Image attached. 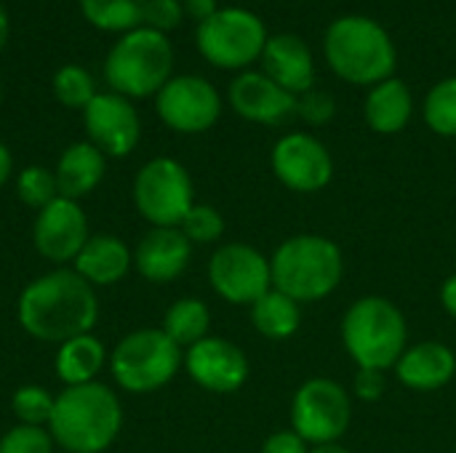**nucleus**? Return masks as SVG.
I'll return each mask as SVG.
<instances>
[{"instance_id":"1","label":"nucleus","mask_w":456,"mask_h":453,"mask_svg":"<svg viewBox=\"0 0 456 453\" xmlns=\"http://www.w3.org/2000/svg\"><path fill=\"white\" fill-rule=\"evenodd\" d=\"M16 315L21 328L40 339L64 344L91 334L99 318L96 291L75 270H53L35 278L19 296Z\"/></svg>"},{"instance_id":"2","label":"nucleus","mask_w":456,"mask_h":453,"mask_svg":"<svg viewBox=\"0 0 456 453\" xmlns=\"http://www.w3.org/2000/svg\"><path fill=\"white\" fill-rule=\"evenodd\" d=\"M123 427L118 395L102 382L64 387L53 400L48 433L67 453L107 451Z\"/></svg>"},{"instance_id":"3","label":"nucleus","mask_w":456,"mask_h":453,"mask_svg":"<svg viewBox=\"0 0 456 453\" xmlns=\"http://www.w3.org/2000/svg\"><path fill=\"white\" fill-rule=\"evenodd\" d=\"M323 53L337 77L353 85H377L393 77L398 53L387 29L361 13L339 16L323 35Z\"/></svg>"},{"instance_id":"4","label":"nucleus","mask_w":456,"mask_h":453,"mask_svg":"<svg viewBox=\"0 0 456 453\" xmlns=\"http://www.w3.org/2000/svg\"><path fill=\"white\" fill-rule=\"evenodd\" d=\"M273 288L299 304L321 302L337 291L345 259L334 240L323 235H294L270 256Z\"/></svg>"},{"instance_id":"5","label":"nucleus","mask_w":456,"mask_h":453,"mask_svg":"<svg viewBox=\"0 0 456 453\" xmlns=\"http://www.w3.org/2000/svg\"><path fill=\"white\" fill-rule=\"evenodd\" d=\"M171 40L150 27H136L120 35L104 59V77L110 88L126 99L158 96V91L171 80Z\"/></svg>"},{"instance_id":"6","label":"nucleus","mask_w":456,"mask_h":453,"mask_svg":"<svg viewBox=\"0 0 456 453\" xmlns=\"http://www.w3.org/2000/svg\"><path fill=\"white\" fill-rule=\"evenodd\" d=\"M342 342L358 368H395L409 342L406 318L390 299L363 296L345 312Z\"/></svg>"},{"instance_id":"7","label":"nucleus","mask_w":456,"mask_h":453,"mask_svg":"<svg viewBox=\"0 0 456 453\" xmlns=\"http://www.w3.org/2000/svg\"><path fill=\"white\" fill-rule=\"evenodd\" d=\"M182 347L163 328H139L118 342L110 371L118 387L134 395L166 387L182 368Z\"/></svg>"},{"instance_id":"8","label":"nucleus","mask_w":456,"mask_h":453,"mask_svg":"<svg viewBox=\"0 0 456 453\" xmlns=\"http://www.w3.org/2000/svg\"><path fill=\"white\" fill-rule=\"evenodd\" d=\"M265 21L240 5L219 8L211 19L198 24L195 43L200 56L219 69H243L262 59L267 45Z\"/></svg>"},{"instance_id":"9","label":"nucleus","mask_w":456,"mask_h":453,"mask_svg":"<svg viewBox=\"0 0 456 453\" xmlns=\"http://www.w3.org/2000/svg\"><path fill=\"white\" fill-rule=\"evenodd\" d=\"M134 203L152 227H179L195 206L187 168L174 158H152L134 179Z\"/></svg>"},{"instance_id":"10","label":"nucleus","mask_w":456,"mask_h":453,"mask_svg":"<svg viewBox=\"0 0 456 453\" xmlns=\"http://www.w3.org/2000/svg\"><path fill=\"white\" fill-rule=\"evenodd\" d=\"M353 419V406H350V392L326 376L307 379L291 403V425L299 438L310 446H326L337 443Z\"/></svg>"},{"instance_id":"11","label":"nucleus","mask_w":456,"mask_h":453,"mask_svg":"<svg viewBox=\"0 0 456 453\" xmlns=\"http://www.w3.org/2000/svg\"><path fill=\"white\" fill-rule=\"evenodd\" d=\"M155 109L171 131L203 133L222 115V96L200 75H176L158 91Z\"/></svg>"},{"instance_id":"12","label":"nucleus","mask_w":456,"mask_h":453,"mask_svg":"<svg viewBox=\"0 0 456 453\" xmlns=\"http://www.w3.org/2000/svg\"><path fill=\"white\" fill-rule=\"evenodd\" d=\"M211 288L230 304H254L273 288L270 259L246 243L222 246L208 262Z\"/></svg>"},{"instance_id":"13","label":"nucleus","mask_w":456,"mask_h":453,"mask_svg":"<svg viewBox=\"0 0 456 453\" xmlns=\"http://www.w3.org/2000/svg\"><path fill=\"white\" fill-rule=\"evenodd\" d=\"M270 160L278 182L294 192H318L334 176V160L326 144L302 131L281 136Z\"/></svg>"},{"instance_id":"14","label":"nucleus","mask_w":456,"mask_h":453,"mask_svg":"<svg viewBox=\"0 0 456 453\" xmlns=\"http://www.w3.org/2000/svg\"><path fill=\"white\" fill-rule=\"evenodd\" d=\"M88 238L91 235H88L86 211L80 208L77 200H69L61 195L45 208H40L32 224L35 251L53 264L75 262L83 246L88 243Z\"/></svg>"},{"instance_id":"15","label":"nucleus","mask_w":456,"mask_h":453,"mask_svg":"<svg viewBox=\"0 0 456 453\" xmlns=\"http://www.w3.org/2000/svg\"><path fill=\"white\" fill-rule=\"evenodd\" d=\"M83 123L88 142L99 147L107 158H126L136 150L142 136L139 112L131 99L110 91L96 93L94 101L83 109Z\"/></svg>"},{"instance_id":"16","label":"nucleus","mask_w":456,"mask_h":453,"mask_svg":"<svg viewBox=\"0 0 456 453\" xmlns=\"http://www.w3.org/2000/svg\"><path fill=\"white\" fill-rule=\"evenodd\" d=\"M184 368L190 379L216 395H230L240 390L248 379V358L238 344L219 336H206L187 347Z\"/></svg>"},{"instance_id":"17","label":"nucleus","mask_w":456,"mask_h":453,"mask_svg":"<svg viewBox=\"0 0 456 453\" xmlns=\"http://www.w3.org/2000/svg\"><path fill=\"white\" fill-rule=\"evenodd\" d=\"M227 96L243 120L262 125H278L297 109V96H291L265 72H240L230 83Z\"/></svg>"},{"instance_id":"18","label":"nucleus","mask_w":456,"mask_h":453,"mask_svg":"<svg viewBox=\"0 0 456 453\" xmlns=\"http://www.w3.org/2000/svg\"><path fill=\"white\" fill-rule=\"evenodd\" d=\"M262 72L286 88L291 96H302L313 88L315 80V61L310 45L294 32H278L267 37L262 51Z\"/></svg>"},{"instance_id":"19","label":"nucleus","mask_w":456,"mask_h":453,"mask_svg":"<svg viewBox=\"0 0 456 453\" xmlns=\"http://www.w3.org/2000/svg\"><path fill=\"white\" fill-rule=\"evenodd\" d=\"M192 256V243L179 227H152L134 251L136 272L150 283L176 280Z\"/></svg>"},{"instance_id":"20","label":"nucleus","mask_w":456,"mask_h":453,"mask_svg":"<svg viewBox=\"0 0 456 453\" xmlns=\"http://www.w3.org/2000/svg\"><path fill=\"white\" fill-rule=\"evenodd\" d=\"M456 374L454 350L444 342H419L406 347L395 363V376L414 392H433L446 387Z\"/></svg>"},{"instance_id":"21","label":"nucleus","mask_w":456,"mask_h":453,"mask_svg":"<svg viewBox=\"0 0 456 453\" xmlns=\"http://www.w3.org/2000/svg\"><path fill=\"white\" fill-rule=\"evenodd\" d=\"M134 264L131 248L118 235H91L77 259L72 262V270L96 286H115L120 283Z\"/></svg>"},{"instance_id":"22","label":"nucleus","mask_w":456,"mask_h":453,"mask_svg":"<svg viewBox=\"0 0 456 453\" xmlns=\"http://www.w3.org/2000/svg\"><path fill=\"white\" fill-rule=\"evenodd\" d=\"M107 171V155L94 147L91 142H75L69 144L59 163H56V184H59V195L69 198V200H80L86 195H91L99 182L104 179Z\"/></svg>"},{"instance_id":"23","label":"nucleus","mask_w":456,"mask_h":453,"mask_svg":"<svg viewBox=\"0 0 456 453\" xmlns=\"http://www.w3.org/2000/svg\"><path fill=\"white\" fill-rule=\"evenodd\" d=\"M411 115H414V96L401 77H387L371 85L363 104V117L371 131L385 136L401 133L409 125Z\"/></svg>"},{"instance_id":"24","label":"nucleus","mask_w":456,"mask_h":453,"mask_svg":"<svg viewBox=\"0 0 456 453\" xmlns=\"http://www.w3.org/2000/svg\"><path fill=\"white\" fill-rule=\"evenodd\" d=\"M104 363H107L104 344L94 334H83V336H75V339L59 344L53 368L64 387H77V384L96 382Z\"/></svg>"},{"instance_id":"25","label":"nucleus","mask_w":456,"mask_h":453,"mask_svg":"<svg viewBox=\"0 0 456 453\" xmlns=\"http://www.w3.org/2000/svg\"><path fill=\"white\" fill-rule=\"evenodd\" d=\"M251 323L265 339H289L302 323L299 302L281 294L278 288H270L262 299L251 304Z\"/></svg>"},{"instance_id":"26","label":"nucleus","mask_w":456,"mask_h":453,"mask_svg":"<svg viewBox=\"0 0 456 453\" xmlns=\"http://www.w3.org/2000/svg\"><path fill=\"white\" fill-rule=\"evenodd\" d=\"M208 326H211V312L200 299H179L166 310L163 318V331L179 344V347H192L200 339L208 336Z\"/></svg>"},{"instance_id":"27","label":"nucleus","mask_w":456,"mask_h":453,"mask_svg":"<svg viewBox=\"0 0 456 453\" xmlns=\"http://www.w3.org/2000/svg\"><path fill=\"white\" fill-rule=\"evenodd\" d=\"M147 0H80L88 24L104 32H131L144 24Z\"/></svg>"},{"instance_id":"28","label":"nucleus","mask_w":456,"mask_h":453,"mask_svg":"<svg viewBox=\"0 0 456 453\" xmlns=\"http://www.w3.org/2000/svg\"><path fill=\"white\" fill-rule=\"evenodd\" d=\"M425 123L438 136H456V75L436 83L422 107Z\"/></svg>"},{"instance_id":"29","label":"nucleus","mask_w":456,"mask_h":453,"mask_svg":"<svg viewBox=\"0 0 456 453\" xmlns=\"http://www.w3.org/2000/svg\"><path fill=\"white\" fill-rule=\"evenodd\" d=\"M96 85L88 69L77 67V64H67L61 69H56L53 75V96L69 107V109H86L94 96H96Z\"/></svg>"},{"instance_id":"30","label":"nucleus","mask_w":456,"mask_h":453,"mask_svg":"<svg viewBox=\"0 0 456 453\" xmlns=\"http://www.w3.org/2000/svg\"><path fill=\"white\" fill-rule=\"evenodd\" d=\"M53 400H56V395H51L48 390H43L37 384H24L21 390L13 392L11 411H13V417H16L19 425H27V427H48L51 414H53Z\"/></svg>"},{"instance_id":"31","label":"nucleus","mask_w":456,"mask_h":453,"mask_svg":"<svg viewBox=\"0 0 456 453\" xmlns=\"http://www.w3.org/2000/svg\"><path fill=\"white\" fill-rule=\"evenodd\" d=\"M16 192L21 198V203H27L29 208H45L48 203H53L59 198V184H56V174L43 168V166H27L19 171L16 179Z\"/></svg>"},{"instance_id":"32","label":"nucleus","mask_w":456,"mask_h":453,"mask_svg":"<svg viewBox=\"0 0 456 453\" xmlns=\"http://www.w3.org/2000/svg\"><path fill=\"white\" fill-rule=\"evenodd\" d=\"M179 230L190 243H214L224 232V219L214 206H192L190 214L182 219Z\"/></svg>"},{"instance_id":"33","label":"nucleus","mask_w":456,"mask_h":453,"mask_svg":"<svg viewBox=\"0 0 456 453\" xmlns=\"http://www.w3.org/2000/svg\"><path fill=\"white\" fill-rule=\"evenodd\" d=\"M48 427L16 425L0 438V453H56Z\"/></svg>"},{"instance_id":"34","label":"nucleus","mask_w":456,"mask_h":453,"mask_svg":"<svg viewBox=\"0 0 456 453\" xmlns=\"http://www.w3.org/2000/svg\"><path fill=\"white\" fill-rule=\"evenodd\" d=\"M337 112V104H334V96L321 91V88H310L307 93L297 96V109L294 115H299L305 123L310 125H323L334 117Z\"/></svg>"},{"instance_id":"35","label":"nucleus","mask_w":456,"mask_h":453,"mask_svg":"<svg viewBox=\"0 0 456 453\" xmlns=\"http://www.w3.org/2000/svg\"><path fill=\"white\" fill-rule=\"evenodd\" d=\"M184 19V5L179 0H147L144 5V24L155 32H171L182 24Z\"/></svg>"},{"instance_id":"36","label":"nucleus","mask_w":456,"mask_h":453,"mask_svg":"<svg viewBox=\"0 0 456 453\" xmlns=\"http://www.w3.org/2000/svg\"><path fill=\"white\" fill-rule=\"evenodd\" d=\"M353 392L361 400H379L385 395V371L377 368H358L353 379Z\"/></svg>"},{"instance_id":"37","label":"nucleus","mask_w":456,"mask_h":453,"mask_svg":"<svg viewBox=\"0 0 456 453\" xmlns=\"http://www.w3.org/2000/svg\"><path fill=\"white\" fill-rule=\"evenodd\" d=\"M262 453H310V449L294 430H278L265 441Z\"/></svg>"},{"instance_id":"38","label":"nucleus","mask_w":456,"mask_h":453,"mask_svg":"<svg viewBox=\"0 0 456 453\" xmlns=\"http://www.w3.org/2000/svg\"><path fill=\"white\" fill-rule=\"evenodd\" d=\"M182 5H184V16L195 19L198 24H203L206 19H211L219 11L216 0H182Z\"/></svg>"},{"instance_id":"39","label":"nucleus","mask_w":456,"mask_h":453,"mask_svg":"<svg viewBox=\"0 0 456 453\" xmlns=\"http://www.w3.org/2000/svg\"><path fill=\"white\" fill-rule=\"evenodd\" d=\"M441 304L452 318H456V275L446 278V283L441 288Z\"/></svg>"},{"instance_id":"40","label":"nucleus","mask_w":456,"mask_h":453,"mask_svg":"<svg viewBox=\"0 0 456 453\" xmlns=\"http://www.w3.org/2000/svg\"><path fill=\"white\" fill-rule=\"evenodd\" d=\"M11 171H13V158H11L8 147L0 142V187L11 179Z\"/></svg>"},{"instance_id":"41","label":"nucleus","mask_w":456,"mask_h":453,"mask_svg":"<svg viewBox=\"0 0 456 453\" xmlns=\"http://www.w3.org/2000/svg\"><path fill=\"white\" fill-rule=\"evenodd\" d=\"M8 40V16H5V8L0 5V51Z\"/></svg>"},{"instance_id":"42","label":"nucleus","mask_w":456,"mask_h":453,"mask_svg":"<svg viewBox=\"0 0 456 453\" xmlns=\"http://www.w3.org/2000/svg\"><path fill=\"white\" fill-rule=\"evenodd\" d=\"M310 453H350L345 446H339V443H326V446H315Z\"/></svg>"},{"instance_id":"43","label":"nucleus","mask_w":456,"mask_h":453,"mask_svg":"<svg viewBox=\"0 0 456 453\" xmlns=\"http://www.w3.org/2000/svg\"><path fill=\"white\" fill-rule=\"evenodd\" d=\"M61 453H67V451H61Z\"/></svg>"}]
</instances>
